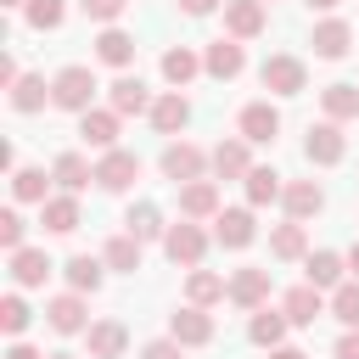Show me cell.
<instances>
[{"mask_svg": "<svg viewBox=\"0 0 359 359\" xmlns=\"http://www.w3.org/2000/svg\"><path fill=\"white\" fill-rule=\"evenodd\" d=\"M95 73L84 67V62H67L56 79H50V107H62V112H90V101H95Z\"/></svg>", "mask_w": 359, "mask_h": 359, "instance_id": "cell-1", "label": "cell"}, {"mask_svg": "<svg viewBox=\"0 0 359 359\" xmlns=\"http://www.w3.org/2000/svg\"><path fill=\"white\" fill-rule=\"evenodd\" d=\"M157 168H163V180L191 185V180H202V174L213 168V151H202V146H191V140H168L163 157H157Z\"/></svg>", "mask_w": 359, "mask_h": 359, "instance_id": "cell-2", "label": "cell"}, {"mask_svg": "<svg viewBox=\"0 0 359 359\" xmlns=\"http://www.w3.org/2000/svg\"><path fill=\"white\" fill-rule=\"evenodd\" d=\"M258 79H264V90H269V95H303V90H309V67H303V56H292V50L264 56Z\"/></svg>", "mask_w": 359, "mask_h": 359, "instance_id": "cell-3", "label": "cell"}, {"mask_svg": "<svg viewBox=\"0 0 359 359\" xmlns=\"http://www.w3.org/2000/svg\"><path fill=\"white\" fill-rule=\"evenodd\" d=\"M135 180H140V157H135V151H123V146L101 151V163H95V185H101L107 196H123Z\"/></svg>", "mask_w": 359, "mask_h": 359, "instance_id": "cell-4", "label": "cell"}, {"mask_svg": "<svg viewBox=\"0 0 359 359\" xmlns=\"http://www.w3.org/2000/svg\"><path fill=\"white\" fill-rule=\"evenodd\" d=\"M163 252H168V264H180V269H196V264H202V252H208V236H202V224H196V219H180V224H168V236H163Z\"/></svg>", "mask_w": 359, "mask_h": 359, "instance_id": "cell-5", "label": "cell"}, {"mask_svg": "<svg viewBox=\"0 0 359 359\" xmlns=\"http://www.w3.org/2000/svg\"><path fill=\"white\" fill-rule=\"evenodd\" d=\"M236 135H241L247 146H275V135H280V112H275L269 101H247V107L236 112Z\"/></svg>", "mask_w": 359, "mask_h": 359, "instance_id": "cell-6", "label": "cell"}, {"mask_svg": "<svg viewBox=\"0 0 359 359\" xmlns=\"http://www.w3.org/2000/svg\"><path fill=\"white\" fill-rule=\"evenodd\" d=\"M45 325L56 331V337H79V331H90V309H84V292H62V297H50L45 303Z\"/></svg>", "mask_w": 359, "mask_h": 359, "instance_id": "cell-7", "label": "cell"}, {"mask_svg": "<svg viewBox=\"0 0 359 359\" xmlns=\"http://www.w3.org/2000/svg\"><path fill=\"white\" fill-rule=\"evenodd\" d=\"M303 157L309 163H320V168H331V163H342L348 157V140H342V123H309V140H303Z\"/></svg>", "mask_w": 359, "mask_h": 359, "instance_id": "cell-8", "label": "cell"}, {"mask_svg": "<svg viewBox=\"0 0 359 359\" xmlns=\"http://www.w3.org/2000/svg\"><path fill=\"white\" fill-rule=\"evenodd\" d=\"M168 337L185 342V348H208V342H213V314L196 309V303H185V309L168 314Z\"/></svg>", "mask_w": 359, "mask_h": 359, "instance_id": "cell-9", "label": "cell"}, {"mask_svg": "<svg viewBox=\"0 0 359 359\" xmlns=\"http://www.w3.org/2000/svg\"><path fill=\"white\" fill-rule=\"evenodd\" d=\"M241 67H247V50H241V39H230V34H224V39H213V45L202 50V73H208V79H219V84H230Z\"/></svg>", "mask_w": 359, "mask_h": 359, "instance_id": "cell-10", "label": "cell"}, {"mask_svg": "<svg viewBox=\"0 0 359 359\" xmlns=\"http://www.w3.org/2000/svg\"><path fill=\"white\" fill-rule=\"evenodd\" d=\"M213 236H219V247H230V252L252 247V236H258L252 208H219V213H213Z\"/></svg>", "mask_w": 359, "mask_h": 359, "instance_id": "cell-11", "label": "cell"}, {"mask_svg": "<svg viewBox=\"0 0 359 359\" xmlns=\"http://www.w3.org/2000/svg\"><path fill=\"white\" fill-rule=\"evenodd\" d=\"M309 45H314V56H325V62H342V56L353 50V28H348L342 17H325V22H314Z\"/></svg>", "mask_w": 359, "mask_h": 359, "instance_id": "cell-12", "label": "cell"}, {"mask_svg": "<svg viewBox=\"0 0 359 359\" xmlns=\"http://www.w3.org/2000/svg\"><path fill=\"white\" fill-rule=\"evenodd\" d=\"M118 118H123V112H112V107H90V112H79V135H84V146L112 151V146H118Z\"/></svg>", "mask_w": 359, "mask_h": 359, "instance_id": "cell-13", "label": "cell"}, {"mask_svg": "<svg viewBox=\"0 0 359 359\" xmlns=\"http://www.w3.org/2000/svg\"><path fill=\"white\" fill-rule=\"evenodd\" d=\"M230 303L247 309V314L264 309V303H269V269H252V264L236 269V275H230Z\"/></svg>", "mask_w": 359, "mask_h": 359, "instance_id": "cell-14", "label": "cell"}, {"mask_svg": "<svg viewBox=\"0 0 359 359\" xmlns=\"http://www.w3.org/2000/svg\"><path fill=\"white\" fill-rule=\"evenodd\" d=\"M84 348H90V359H123V348H129V331H123V320H90V331H84Z\"/></svg>", "mask_w": 359, "mask_h": 359, "instance_id": "cell-15", "label": "cell"}, {"mask_svg": "<svg viewBox=\"0 0 359 359\" xmlns=\"http://www.w3.org/2000/svg\"><path fill=\"white\" fill-rule=\"evenodd\" d=\"M224 34L230 39H258L264 34V0H224Z\"/></svg>", "mask_w": 359, "mask_h": 359, "instance_id": "cell-16", "label": "cell"}, {"mask_svg": "<svg viewBox=\"0 0 359 359\" xmlns=\"http://www.w3.org/2000/svg\"><path fill=\"white\" fill-rule=\"evenodd\" d=\"M39 224H45L50 236H73V230H79V196H73V191L45 196V202H39Z\"/></svg>", "mask_w": 359, "mask_h": 359, "instance_id": "cell-17", "label": "cell"}, {"mask_svg": "<svg viewBox=\"0 0 359 359\" xmlns=\"http://www.w3.org/2000/svg\"><path fill=\"white\" fill-rule=\"evenodd\" d=\"M50 275H56V264L45 258V247H17L11 252V280L17 286H45Z\"/></svg>", "mask_w": 359, "mask_h": 359, "instance_id": "cell-18", "label": "cell"}, {"mask_svg": "<svg viewBox=\"0 0 359 359\" xmlns=\"http://www.w3.org/2000/svg\"><path fill=\"white\" fill-rule=\"evenodd\" d=\"M280 309H286V320H292V325H314V320L325 314V292H320L314 280H303V286H292V292H286V303H280Z\"/></svg>", "mask_w": 359, "mask_h": 359, "instance_id": "cell-19", "label": "cell"}, {"mask_svg": "<svg viewBox=\"0 0 359 359\" xmlns=\"http://www.w3.org/2000/svg\"><path fill=\"white\" fill-rule=\"evenodd\" d=\"M112 112H151V90H146V79L140 73H118L112 79Z\"/></svg>", "mask_w": 359, "mask_h": 359, "instance_id": "cell-20", "label": "cell"}, {"mask_svg": "<svg viewBox=\"0 0 359 359\" xmlns=\"http://www.w3.org/2000/svg\"><path fill=\"white\" fill-rule=\"evenodd\" d=\"M185 123H191V101H185L180 90H168V95L151 101V129H157V135H180Z\"/></svg>", "mask_w": 359, "mask_h": 359, "instance_id": "cell-21", "label": "cell"}, {"mask_svg": "<svg viewBox=\"0 0 359 359\" xmlns=\"http://www.w3.org/2000/svg\"><path fill=\"white\" fill-rule=\"evenodd\" d=\"M50 180H56L62 191H73V196H79V191H84V185L95 180V163H90L84 151H62V157L50 163Z\"/></svg>", "mask_w": 359, "mask_h": 359, "instance_id": "cell-22", "label": "cell"}, {"mask_svg": "<svg viewBox=\"0 0 359 359\" xmlns=\"http://www.w3.org/2000/svg\"><path fill=\"white\" fill-rule=\"evenodd\" d=\"M280 202H286V219H314V213L325 208V191H320L314 180H286Z\"/></svg>", "mask_w": 359, "mask_h": 359, "instance_id": "cell-23", "label": "cell"}, {"mask_svg": "<svg viewBox=\"0 0 359 359\" xmlns=\"http://www.w3.org/2000/svg\"><path fill=\"white\" fill-rule=\"evenodd\" d=\"M62 275H67V286L73 292H101V280H107V258H90V252H73L67 264H62Z\"/></svg>", "mask_w": 359, "mask_h": 359, "instance_id": "cell-24", "label": "cell"}, {"mask_svg": "<svg viewBox=\"0 0 359 359\" xmlns=\"http://www.w3.org/2000/svg\"><path fill=\"white\" fill-rule=\"evenodd\" d=\"M286 325H292V320H286V309H252L247 337H252V342L269 353V348H280V342H286Z\"/></svg>", "mask_w": 359, "mask_h": 359, "instance_id": "cell-25", "label": "cell"}, {"mask_svg": "<svg viewBox=\"0 0 359 359\" xmlns=\"http://www.w3.org/2000/svg\"><path fill=\"white\" fill-rule=\"evenodd\" d=\"M95 62H107V67H129V62H135V34H123L118 22L101 28V34H95Z\"/></svg>", "mask_w": 359, "mask_h": 359, "instance_id": "cell-26", "label": "cell"}, {"mask_svg": "<svg viewBox=\"0 0 359 359\" xmlns=\"http://www.w3.org/2000/svg\"><path fill=\"white\" fill-rule=\"evenodd\" d=\"M213 174H219V180H247V174H252V157H247V140H241V135L213 146Z\"/></svg>", "mask_w": 359, "mask_h": 359, "instance_id": "cell-27", "label": "cell"}, {"mask_svg": "<svg viewBox=\"0 0 359 359\" xmlns=\"http://www.w3.org/2000/svg\"><path fill=\"white\" fill-rule=\"evenodd\" d=\"M180 213H185V219H213V213H219V185H213V180L180 185Z\"/></svg>", "mask_w": 359, "mask_h": 359, "instance_id": "cell-28", "label": "cell"}, {"mask_svg": "<svg viewBox=\"0 0 359 359\" xmlns=\"http://www.w3.org/2000/svg\"><path fill=\"white\" fill-rule=\"evenodd\" d=\"M219 297H230V280H224V275H213V269H191V275H185V303L213 309Z\"/></svg>", "mask_w": 359, "mask_h": 359, "instance_id": "cell-29", "label": "cell"}, {"mask_svg": "<svg viewBox=\"0 0 359 359\" xmlns=\"http://www.w3.org/2000/svg\"><path fill=\"white\" fill-rule=\"evenodd\" d=\"M196 73H202V56H196L191 45H168V50H163V79H168L174 90H185Z\"/></svg>", "mask_w": 359, "mask_h": 359, "instance_id": "cell-30", "label": "cell"}, {"mask_svg": "<svg viewBox=\"0 0 359 359\" xmlns=\"http://www.w3.org/2000/svg\"><path fill=\"white\" fill-rule=\"evenodd\" d=\"M140 247H146L140 236L118 230V236H112V241L101 247V258H107V269H118V275H135V269H140Z\"/></svg>", "mask_w": 359, "mask_h": 359, "instance_id": "cell-31", "label": "cell"}, {"mask_svg": "<svg viewBox=\"0 0 359 359\" xmlns=\"http://www.w3.org/2000/svg\"><path fill=\"white\" fill-rule=\"evenodd\" d=\"M320 107H325L331 123L359 118V84H325V90H320Z\"/></svg>", "mask_w": 359, "mask_h": 359, "instance_id": "cell-32", "label": "cell"}, {"mask_svg": "<svg viewBox=\"0 0 359 359\" xmlns=\"http://www.w3.org/2000/svg\"><path fill=\"white\" fill-rule=\"evenodd\" d=\"M123 230H129V236H140V241H157V236H168V224H163L157 202H135V208L123 213Z\"/></svg>", "mask_w": 359, "mask_h": 359, "instance_id": "cell-33", "label": "cell"}, {"mask_svg": "<svg viewBox=\"0 0 359 359\" xmlns=\"http://www.w3.org/2000/svg\"><path fill=\"white\" fill-rule=\"evenodd\" d=\"M269 252H275V258H303V252H309V230H303V219L275 224V230H269Z\"/></svg>", "mask_w": 359, "mask_h": 359, "instance_id": "cell-34", "label": "cell"}, {"mask_svg": "<svg viewBox=\"0 0 359 359\" xmlns=\"http://www.w3.org/2000/svg\"><path fill=\"white\" fill-rule=\"evenodd\" d=\"M241 185H247V202H252V208H269V202H280V191H286V180H280L275 168H252Z\"/></svg>", "mask_w": 359, "mask_h": 359, "instance_id": "cell-35", "label": "cell"}, {"mask_svg": "<svg viewBox=\"0 0 359 359\" xmlns=\"http://www.w3.org/2000/svg\"><path fill=\"white\" fill-rule=\"evenodd\" d=\"M45 101H50V84H45L39 73H22V79L11 84V107H17V112H39Z\"/></svg>", "mask_w": 359, "mask_h": 359, "instance_id": "cell-36", "label": "cell"}, {"mask_svg": "<svg viewBox=\"0 0 359 359\" xmlns=\"http://www.w3.org/2000/svg\"><path fill=\"white\" fill-rule=\"evenodd\" d=\"M342 269H348L342 252H309V280H314L320 292H325V286L337 292V286H342Z\"/></svg>", "mask_w": 359, "mask_h": 359, "instance_id": "cell-37", "label": "cell"}, {"mask_svg": "<svg viewBox=\"0 0 359 359\" xmlns=\"http://www.w3.org/2000/svg\"><path fill=\"white\" fill-rule=\"evenodd\" d=\"M45 185H50L45 168H11V196H17V202H45V196H50Z\"/></svg>", "mask_w": 359, "mask_h": 359, "instance_id": "cell-38", "label": "cell"}, {"mask_svg": "<svg viewBox=\"0 0 359 359\" xmlns=\"http://www.w3.org/2000/svg\"><path fill=\"white\" fill-rule=\"evenodd\" d=\"M22 17H28V28H62V17H67V0H28L22 6Z\"/></svg>", "mask_w": 359, "mask_h": 359, "instance_id": "cell-39", "label": "cell"}, {"mask_svg": "<svg viewBox=\"0 0 359 359\" xmlns=\"http://www.w3.org/2000/svg\"><path fill=\"white\" fill-rule=\"evenodd\" d=\"M28 320H34V309H28L17 292H11V297H0V331H6V337H22V331H28Z\"/></svg>", "mask_w": 359, "mask_h": 359, "instance_id": "cell-40", "label": "cell"}, {"mask_svg": "<svg viewBox=\"0 0 359 359\" xmlns=\"http://www.w3.org/2000/svg\"><path fill=\"white\" fill-rule=\"evenodd\" d=\"M331 314H337L342 325H359V275H353V280H342V286L331 292Z\"/></svg>", "mask_w": 359, "mask_h": 359, "instance_id": "cell-41", "label": "cell"}, {"mask_svg": "<svg viewBox=\"0 0 359 359\" xmlns=\"http://www.w3.org/2000/svg\"><path fill=\"white\" fill-rule=\"evenodd\" d=\"M22 236H28V219H22L17 208H6V213H0V247H6V252H17V247H22Z\"/></svg>", "mask_w": 359, "mask_h": 359, "instance_id": "cell-42", "label": "cell"}, {"mask_svg": "<svg viewBox=\"0 0 359 359\" xmlns=\"http://www.w3.org/2000/svg\"><path fill=\"white\" fill-rule=\"evenodd\" d=\"M79 6H84V17H90V22H101V28H112V22L129 11V0H79Z\"/></svg>", "mask_w": 359, "mask_h": 359, "instance_id": "cell-43", "label": "cell"}, {"mask_svg": "<svg viewBox=\"0 0 359 359\" xmlns=\"http://www.w3.org/2000/svg\"><path fill=\"white\" fill-rule=\"evenodd\" d=\"M180 348H185V342H174V337H157V342H146V348H140V359H180Z\"/></svg>", "mask_w": 359, "mask_h": 359, "instance_id": "cell-44", "label": "cell"}, {"mask_svg": "<svg viewBox=\"0 0 359 359\" xmlns=\"http://www.w3.org/2000/svg\"><path fill=\"white\" fill-rule=\"evenodd\" d=\"M337 359H359V325H348V331L337 337Z\"/></svg>", "mask_w": 359, "mask_h": 359, "instance_id": "cell-45", "label": "cell"}, {"mask_svg": "<svg viewBox=\"0 0 359 359\" xmlns=\"http://www.w3.org/2000/svg\"><path fill=\"white\" fill-rule=\"evenodd\" d=\"M219 6H224V0H180L185 17H208V11H219Z\"/></svg>", "mask_w": 359, "mask_h": 359, "instance_id": "cell-46", "label": "cell"}, {"mask_svg": "<svg viewBox=\"0 0 359 359\" xmlns=\"http://www.w3.org/2000/svg\"><path fill=\"white\" fill-rule=\"evenodd\" d=\"M6 359H45V353H39V348H28L22 337H11V348H6Z\"/></svg>", "mask_w": 359, "mask_h": 359, "instance_id": "cell-47", "label": "cell"}, {"mask_svg": "<svg viewBox=\"0 0 359 359\" xmlns=\"http://www.w3.org/2000/svg\"><path fill=\"white\" fill-rule=\"evenodd\" d=\"M269 359H309V353H303V348H286V342H280V348H269Z\"/></svg>", "mask_w": 359, "mask_h": 359, "instance_id": "cell-48", "label": "cell"}, {"mask_svg": "<svg viewBox=\"0 0 359 359\" xmlns=\"http://www.w3.org/2000/svg\"><path fill=\"white\" fill-rule=\"evenodd\" d=\"M303 6H309V11H331L337 0H303Z\"/></svg>", "mask_w": 359, "mask_h": 359, "instance_id": "cell-49", "label": "cell"}, {"mask_svg": "<svg viewBox=\"0 0 359 359\" xmlns=\"http://www.w3.org/2000/svg\"><path fill=\"white\" fill-rule=\"evenodd\" d=\"M348 269H353V275H359V241H353V247H348Z\"/></svg>", "mask_w": 359, "mask_h": 359, "instance_id": "cell-50", "label": "cell"}, {"mask_svg": "<svg viewBox=\"0 0 359 359\" xmlns=\"http://www.w3.org/2000/svg\"><path fill=\"white\" fill-rule=\"evenodd\" d=\"M45 359H79V353H45Z\"/></svg>", "mask_w": 359, "mask_h": 359, "instance_id": "cell-51", "label": "cell"}, {"mask_svg": "<svg viewBox=\"0 0 359 359\" xmlns=\"http://www.w3.org/2000/svg\"><path fill=\"white\" fill-rule=\"evenodd\" d=\"M6 6H28V0H6Z\"/></svg>", "mask_w": 359, "mask_h": 359, "instance_id": "cell-52", "label": "cell"}]
</instances>
